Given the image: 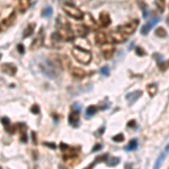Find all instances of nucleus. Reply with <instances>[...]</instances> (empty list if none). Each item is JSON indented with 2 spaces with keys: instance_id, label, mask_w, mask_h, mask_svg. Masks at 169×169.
<instances>
[{
  "instance_id": "f704fd0d",
  "label": "nucleus",
  "mask_w": 169,
  "mask_h": 169,
  "mask_svg": "<svg viewBox=\"0 0 169 169\" xmlns=\"http://www.w3.org/2000/svg\"><path fill=\"white\" fill-rule=\"evenodd\" d=\"M6 130L7 132H9V133H15V131H16L15 130V126H10V125L6 127Z\"/></svg>"
},
{
  "instance_id": "c85d7f7f",
  "label": "nucleus",
  "mask_w": 169,
  "mask_h": 169,
  "mask_svg": "<svg viewBox=\"0 0 169 169\" xmlns=\"http://www.w3.org/2000/svg\"><path fill=\"white\" fill-rule=\"evenodd\" d=\"M31 112H32L33 114H39V105H33L32 108H31Z\"/></svg>"
},
{
  "instance_id": "393cba45",
  "label": "nucleus",
  "mask_w": 169,
  "mask_h": 169,
  "mask_svg": "<svg viewBox=\"0 0 169 169\" xmlns=\"http://www.w3.org/2000/svg\"><path fill=\"white\" fill-rule=\"evenodd\" d=\"M51 14H52V7L47 6V7H45V8L43 9L42 16L43 17H49V16H51Z\"/></svg>"
},
{
  "instance_id": "c756f323",
  "label": "nucleus",
  "mask_w": 169,
  "mask_h": 169,
  "mask_svg": "<svg viewBox=\"0 0 169 169\" xmlns=\"http://www.w3.org/2000/svg\"><path fill=\"white\" fill-rule=\"evenodd\" d=\"M1 122H2V124L5 125V127L9 126L10 125V121L8 117H2V118H1Z\"/></svg>"
},
{
  "instance_id": "a878e982",
  "label": "nucleus",
  "mask_w": 169,
  "mask_h": 169,
  "mask_svg": "<svg viewBox=\"0 0 169 169\" xmlns=\"http://www.w3.org/2000/svg\"><path fill=\"white\" fill-rule=\"evenodd\" d=\"M165 3H166V0H157V7L159 8L160 11H163V9H165Z\"/></svg>"
},
{
  "instance_id": "9d476101",
  "label": "nucleus",
  "mask_w": 169,
  "mask_h": 169,
  "mask_svg": "<svg viewBox=\"0 0 169 169\" xmlns=\"http://www.w3.org/2000/svg\"><path fill=\"white\" fill-rule=\"evenodd\" d=\"M99 23H101V26L107 27L111 24V16H109V14L106 13V11L101 13V15H99Z\"/></svg>"
},
{
  "instance_id": "58836bf2",
  "label": "nucleus",
  "mask_w": 169,
  "mask_h": 169,
  "mask_svg": "<svg viewBox=\"0 0 169 169\" xmlns=\"http://www.w3.org/2000/svg\"><path fill=\"white\" fill-rule=\"evenodd\" d=\"M20 140H22V142H27L26 135H25V134H24V135H22V138H20Z\"/></svg>"
},
{
  "instance_id": "c9c22d12",
  "label": "nucleus",
  "mask_w": 169,
  "mask_h": 169,
  "mask_svg": "<svg viewBox=\"0 0 169 169\" xmlns=\"http://www.w3.org/2000/svg\"><path fill=\"white\" fill-rule=\"evenodd\" d=\"M72 108L75 109V112H79L80 111V108H81V106H80L79 104H75L73 106H72Z\"/></svg>"
},
{
  "instance_id": "2f4dec72",
  "label": "nucleus",
  "mask_w": 169,
  "mask_h": 169,
  "mask_svg": "<svg viewBox=\"0 0 169 169\" xmlns=\"http://www.w3.org/2000/svg\"><path fill=\"white\" fill-rule=\"evenodd\" d=\"M17 51H18L20 54H24V52H25V47H24L23 44H18V45H17Z\"/></svg>"
},
{
  "instance_id": "a211bd4d",
  "label": "nucleus",
  "mask_w": 169,
  "mask_h": 169,
  "mask_svg": "<svg viewBox=\"0 0 169 169\" xmlns=\"http://www.w3.org/2000/svg\"><path fill=\"white\" fill-rule=\"evenodd\" d=\"M96 42L98 44H106V35L104 32H97L96 33Z\"/></svg>"
},
{
  "instance_id": "f3484780",
  "label": "nucleus",
  "mask_w": 169,
  "mask_h": 169,
  "mask_svg": "<svg viewBox=\"0 0 169 169\" xmlns=\"http://www.w3.org/2000/svg\"><path fill=\"white\" fill-rule=\"evenodd\" d=\"M43 44V37L42 36H37L36 39H33V42L31 43V50H37L39 49Z\"/></svg>"
},
{
  "instance_id": "4468645a",
  "label": "nucleus",
  "mask_w": 169,
  "mask_h": 169,
  "mask_svg": "<svg viewBox=\"0 0 169 169\" xmlns=\"http://www.w3.org/2000/svg\"><path fill=\"white\" fill-rule=\"evenodd\" d=\"M141 95H142V91L141 90L130 93L129 95H126V99L129 101V104H133V103H135V101H138V98L141 97Z\"/></svg>"
},
{
  "instance_id": "ea45409f",
  "label": "nucleus",
  "mask_w": 169,
  "mask_h": 169,
  "mask_svg": "<svg viewBox=\"0 0 169 169\" xmlns=\"http://www.w3.org/2000/svg\"><path fill=\"white\" fill-rule=\"evenodd\" d=\"M33 138H34V139H33V140H34V143H36V142H37V141H36V134L35 133H34V132H33Z\"/></svg>"
},
{
  "instance_id": "ddd939ff",
  "label": "nucleus",
  "mask_w": 169,
  "mask_h": 169,
  "mask_svg": "<svg viewBox=\"0 0 169 169\" xmlns=\"http://www.w3.org/2000/svg\"><path fill=\"white\" fill-rule=\"evenodd\" d=\"M69 123L73 127H77L79 125V112H71L69 115Z\"/></svg>"
},
{
  "instance_id": "412c9836",
  "label": "nucleus",
  "mask_w": 169,
  "mask_h": 169,
  "mask_svg": "<svg viewBox=\"0 0 169 169\" xmlns=\"http://www.w3.org/2000/svg\"><path fill=\"white\" fill-rule=\"evenodd\" d=\"M146 90L149 93V95L151 97H153L155 95L157 94V91H158V86L156 84H148V87H146Z\"/></svg>"
},
{
  "instance_id": "4c0bfd02",
  "label": "nucleus",
  "mask_w": 169,
  "mask_h": 169,
  "mask_svg": "<svg viewBox=\"0 0 169 169\" xmlns=\"http://www.w3.org/2000/svg\"><path fill=\"white\" fill-rule=\"evenodd\" d=\"M127 126H129V127L135 126V122H134V121H131V122H129V123H127Z\"/></svg>"
},
{
  "instance_id": "9b49d317",
  "label": "nucleus",
  "mask_w": 169,
  "mask_h": 169,
  "mask_svg": "<svg viewBox=\"0 0 169 169\" xmlns=\"http://www.w3.org/2000/svg\"><path fill=\"white\" fill-rule=\"evenodd\" d=\"M101 51H103V56L105 59H111L114 53V46L112 44H104Z\"/></svg>"
},
{
  "instance_id": "423d86ee",
  "label": "nucleus",
  "mask_w": 169,
  "mask_h": 169,
  "mask_svg": "<svg viewBox=\"0 0 169 169\" xmlns=\"http://www.w3.org/2000/svg\"><path fill=\"white\" fill-rule=\"evenodd\" d=\"M69 72L75 79H82L86 76V71L82 70L81 68H78V67H70Z\"/></svg>"
},
{
  "instance_id": "cd10ccee",
  "label": "nucleus",
  "mask_w": 169,
  "mask_h": 169,
  "mask_svg": "<svg viewBox=\"0 0 169 169\" xmlns=\"http://www.w3.org/2000/svg\"><path fill=\"white\" fill-rule=\"evenodd\" d=\"M101 73L104 76H108L109 75V68L108 67H104V68L101 69Z\"/></svg>"
},
{
  "instance_id": "2eb2a0df",
  "label": "nucleus",
  "mask_w": 169,
  "mask_h": 169,
  "mask_svg": "<svg viewBox=\"0 0 169 169\" xmlns=\"http://www.w3.org/2000/svg\"><path fill=\"white\" fill-rule=\"evenodd\" d=\"M73 29H75L73 33L79 37H84L87 34V26H84V25H76Z\"/></svg>"
},
{
  "instance_id": "39448f33",
  "label": "nucleus",
  "mask_w": 169,
  "mask_h": 169,
  "mask_svg": "<svg viewBox=\"0 0 169 169\" xmlns=\"http://www.w3.org/2000/svg\"><path fill=\"white\" fill-rule=\"evenodd\" d=\"M109 36H111L112 42H114V43H122L126 39V35H124L123 33L121 32V31H118V29L111 32Z\"/></svg>"
},
{
  "instance_id": "f257e3e1",
  "label": "nucleus",
  "mask_w": 169,
  "mask_h": 169,
  "mask_svg": "<svg viewBox=\"0 0 169 169\" xmlns=\"http://www.w3.org/2000/svg\"><path fill=\"white\" fill-rule=\"evenodd\" d=\"M72 56H75L77 61L82 63V64H89L91 62V59H93L90 51L84 50L81 47H78V46L72 49Z\"/></svg>"
},
{
  "instance_id": "0eeeda50",
  "label": "nucleus",
  "mask_w": 169,
  "mask_h": 169,
  "mask_svg": "<svg viewBox=\"0 0 169 169\" xmlns=\"http://www.w3.org/2000/svg\"><path fill=\"white\" fill-rule=\"evenodd\" d=\"M168 153H169V144H167V146H165L163 151L160 153V156L158 157V159L156 160L155 166H153V169H159L160 167H161V165H163V160H165V158L167 157V155H168Z\"/></svg>"
},
{
  "instance_id": "f8f14e48",
  "label": "nucleus",
  "mask_w": 169,
  "mask_h": 169,
  "mask_svg": "<svg viewBox=\"0 0 169 169\" xmlns=\"http://www.w3.org/2000/svg\"><path fill=\"white\" fill-rule=\"evenodd\" d=\"M158 20H159V18H158V17H156V18H153V19H151V20L149 22V23H146V25H144V26H143L142 28H141V33H142L143 35H146V34H148L150 29L152 28V27L155 26V25H156L157 23H158Z\"/></svg>"
},
{
  "instance_id": "a19ab883",
  "label": "nucleus",
  "mask_w": 169,
  "mask_h": 169,
  "mask_svg": "<svg viewBox=\"0 0 169 169\" xmlns=\"http://www.w3.org/2000/svg\"><path fill=\"white\" fill-rule=\"evenodd\" d=\"M94 165H96V163H91V165H90V166L88 167L87 169H93V167H94Z\"/></svg>"
},
{
  "instance_id": "dca6fc26",
  "label": "nucleus",
  "mask_w": 169,
  "mask_h": 169,
  "mask_svg": "<svg viewBox=\"0 0 169 169\" xmlns=\"http://www.w3.org/2000/svg\"><path fill=\"white\" fill-rule=\"evenodd\" d=\"M31 6V0H19L18 1V11L19 13H25Z\"/></svg>"
},
{
  "instance_id": "aec40b11",
  "label": "nucleus",
  "mask_w": 169,
  "mask_h": 169,
  "mask_svg": "<svg viewBox=\"0 0 169 169\" xmlns=\"http://www.w3.org/2000/svg\"><path fill=\"white\" fill-rule=\"evenodd\" d=\"M34 27H35V25H34V24H29L28 26L25 28V31H24V33H23V37H24V39H26V37H28V36L32 35L33 32H34Z\"/></svg>"
},
{
  "instance_id": "6e6552de",
  "label": "nucleus",
  "mask_w": 169,
  "mask_h": 169,
  "mask_svg": "<svg viewBox=\"0 0 169 169\" xmlns=\"http://www.w3.org/2000/svg\"><path fill=\"white\" fill-rule=\"evenodd\" d=\"M2 71L8 76H15L17 72V68H16V65L11 64V63H3Z\"/></svg>"
},
{
  "instance_id": "1a4fd4ad",
  "label": "nucleus",
  "mask_w": 169,
  "mask_h": 169,
  "mask_svg": "<svg viewBox=\"0 0 169 169\" xmlns=\"http://www.w3.org/2000/svg\"><path fill=\"white\" fill-rule=\"evenodd\" d=\"M15 18H16V15H15V13H11L9 16L7 17V18H3V19L1 20V31L6 29L7 27H9L10 25L14 23Z\"/></svg>"
},
{
  "instance_id": "f03ea898",
  "label": "nucleus",
  "mask_w": 169,
  "mask_h": 169,
  "mask_svg": "<svg viewBox=\"0 0 169 169\" xmlns=\"http://www.w3.org/2000/svg\"><path fill=\"white\" fill-rule=\"evenodd\" d=\"M39 68H41L43 73H44L46 77H49V78H56V76H58L56 64H54L53 62L49 61V60H45L43 63H41Z\"/></svg>"
},
{
  "instance_id": "79ce46f5",
  "label": "nucleus",
  "mask_w": 169,
  "mask_h": 169,
  "mask_svg": "<svg viewBox=\"0 0 169 169\" xmlns=\"http://www.w3.org/2000/svg\"><path fill=\"white\" fill-rule=\"evenodd\" d=\"M138 1H140V0H138ZM141 1H142V0H141Z\"/></svg>"
},
{
  "instance_id": "b1692460",
  "label": "nucleus",
  "mask_w": 169,
  "mask_h": 169,
  "mask_svg": "<svg viewBox=\"0 0 169 169\" xmlns=\"http://www.w3.org/2000/svg\"><path fill=\"white\" fill-rule=\"evenodd\" d=\"M156 35L159 36V37H166V36H167V32L165 31V28H163V27H159V28L156 29Z\"/></svg>"
},
{
  "instance_id": "72a5a7b5",
  "label": "nucleus",
  "mask_w": 169,
  "mask_h": 169,
  "mask_svg": "<svg viewBox=\"0 0 169 169\" xmlns=\"http://www.w3.org/2000/svg\"><path fill=\"white\" fill-rule=\"evenodd\" d=\"M101 149V144H99V143H98V144H96V146L93 148V150H91V151H93V152H97V151H99Z\"/></svg>"
},
{
  "instance_id": "e433bc0d",
  "label": "nucleus",
  "mask_w": 169,
  "mask_h": 169,
  "mask_svg": "<svg viewBox=\"0 0 169 169\" xmlns=\"http://www.w3.org/2000/svg\"><path fill=\"white\" fill-rule=\"evenodd\" d=\"M60 146H61V149H62V150H67V149H69V146H67V144H64V143H61V144H60Z\"/></svg>"
},
{
  "instance_id": "bb28decb",
  "label": "nucleus",
  "mask_w": 169,
  "mask_h": 169,
  "mask_svg": "<svg viewBox=\"0 0 169 169\" xmlns=\"http://www.w3.org/2000/svg\"><path fill=\"white\" fill-rule=\"evenodd\" d=\"M123 140H124V135L122 133H118L113 137V141H115V142H122Z\"/></svg>"
},
{
  "instance_id": "5701e85b",
  "label": "nucleus",
  "mask_w": 169,
  "mask_h": 169,
  "mask_svg": "<svg viewBox=\"0 0 169 169\" xmlns=\"http://www.w3.org/2000/svg\"><path fill=\"white\" fill-rule=\"evenodd\" d=\"M96 111H97V108L95 107L94 105H90V106H88L87 109H86V116H87V117L94 116L95 114H96Z\"/></svg>"
},
{
  "instance_id": "7ed1b4c3",
  "label": "nucleus",
  "mask_w": 169,
  "mask_h": 169,
  "mask_svg": "<svg viewBox=\"0 0 169 169\" xmlns=\"http://www.w3.org/2000/svg\"><path fill=\"white\" fill-rule=\"evenodd\" d=\"M63 11H64L68 16L72 17L73 19H82L84 18V14L81 13V10L75 7L73 5H63Z\"/></svg>"
},
{
  "instance_id": "20e7f679",
  "label": "nucleus",
  "mask_w": 169,
  "mask_h": 169,
  "mask_svg": "<svg viewBox=\"0 0 169 169\" xmlns=\"http://www.w3.org/2000/svg\"><path fill=\"white\" fill-rule=\"evenodd\" d=\"M138 25H139V20L138 19H134L132 20V22H129V23L124 24V25H121V26H118V31H121V32L123 33L124 35H131V34H133L134 31L137 29Z\"/></svg>"
},
{
  "instance_id": "7c9ffc66",
  "label": "nucleus",
  "mask_w": 169,
  "mask_h": 169,
  "mask_svg": "<svg viewBox=\"0 0 169 169\" xmlns=\"http://www.w3.org/2000/svg\"><path fill=\"white\" fill-rule=\"evenodd\" d=\"M135 53H137L138 56H146V52L142 50V47H137V49H135Z\"/></svg>"
},
{
  "instance_id": "4be33fe9",
  "label": "nucleus",
  "mask_w": 169,
  "mask_h": 169,
  "mask_svg": "<svg viewBox=\"0 0 169 169\" xmlns=\"http://www.w3.org/2000/svg\"><path fill=\"white\" fill-rule=\"evenodd\" d=\"M118 163H120V158H117V157H112V158L106 160V165L109 167L116 166Z\"/></svg>"
},
{
  "instance_id": "6ab92c4d",
  "label": "nucleus",
  "mask_w": 169,
  "mask_h": 169,
  "mask_svg": "<svg viewBox=\"0 0 169 169\" xmlns=\"http://www.w3.org/2000/svg\"><path fill=\"white\" fill-rule=\"evenodd\" d=\"M138 146H139L138 140L137 139H133V140H131L130 142H129V144L125 146V150H126V151H134V150L138 149Z\"/></svg>"
},
{
  "instance_id": "473e14b6",
  "label": "nucleus",
  "mask_w": 169,
  "mask_h": 169,
  "mask_svg": "<svg viewBox=\"0 0 169 169\" xmlns=\"http://www.w3.org/2000/svg\"><path fill=\"white\" fill-rule=\"evenodd\" d=\"M45 146H49V148H51V149H56V143H49V142H44L43 143Z\"/></svg>"
}]
</instances>
